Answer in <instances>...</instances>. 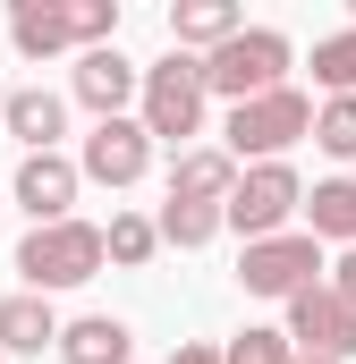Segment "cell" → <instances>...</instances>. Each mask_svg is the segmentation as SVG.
Segmentation results:
<instances>
[{
    "instance_id": "cell-1",
    "label": "cell",
    "mask_w": 356,
    "mask_h": 364,
    "mask_svg": "<svg viewBox=\"0 0 356 364\" xmlns=\"http://www.w3.org/2000/svg\"><path fill=\"white\" fill-rule=\"evenodd\" d=\"M195 77H204V102L221 93L229 110L255 102V93H280V85H288V34H280V26H238L221 51L195 60Z\"/></svg>"
},
{
    "instance_id": "cell-2",
    "label": "cell",
    "mask_w": 356,
    "mask_h": 364,
    "mask_svg": "<svg viewBox=\"0 0 356 364\" xmlns=\"http://www.w3.org/2000/svg\"><path fill=\"white\" fill-rule=\"evenodd\" d=\"M17 272H26V296L85 288V279L102 272V229H93V220H51V229H26Z\"/></svg>"
},
{
    "instance_id": "cell-3",
    "label": "cell",
    "mask_w": 356,
    "mask_h": 364,
    "mask_svg": "<svg viewBox=\"0 0 356 364\" xmlns=\"http://www.w3.org/2000/svg\"><path fill=\"white\" fill-rule=\"evenodd\" d=\"M305 127H314V102H305L297 85H280V93H255V102H238V110H229L221 153H229V161H280Z\"/></svg>"
},
{
    "instance_id": "cell-4",
    "label": "cell",
    "mask_w": 356,
    "mask_h": 364,
    "mask_svg": "<svg viewBox=\"0 0 356 364\" xmlns=\"http://www.w3.org/2000/svg\"><path fill=\"white\" fill-rule=\"evenodd\" d=\"M136 127L145 136H170V144H187V136H204V77H195V60L187 51H170V60H153L145 77H136Z\"/></svg>"
},
{
    "instance_id": "cell-5",
    "label": "cell",
    "mask_w": 356,
    "mask_h": 364,
    "mask_svg": "<svg viewBox=\"0 0 356 364\" xmlns=\"http://www.w3.org/2000/svg\"><path fill=\"white\" fill-rule=\"evenodd\" d=\"M297 203H305L297 170H288V161H255V170H238V186H229L221 229H238V237L255 246V237H280V229H288V212H297Z\"/></svg>"
},
{
    "instance_id": "cell-6",
    "label": "cell",
    "mask_w": 356,
    "mask_h": 364,
    "mask_svg": "<svg viewBox=\"0 0 356 364\" xmlns=\"http://www.w3.org/2000/svg\"><path fill=\"white\" fill-rule=\"evenodd\" d=\"M314 272H323V246H314L305 229L255 237V246L238 255V288H246V296H297V288H314Z\"/></svg>"
},
{
    "instance_id": "cell-7",
    "label": "cell",
    "mask_w": 356,
    "mask_h": 364,
    "mask_svg": "<svg viewBox=\"0 0 356 364\" xmlns=\"http://www.w3.org/2000/svg\"><path fill=\"white\" fill-rule=\"evenodd\" d=\"M280 339H288L297 356L348 364V356H356V314L331 296V288H323V279H314V288H297V296H288V331H280Z\"/></svg>"
},
{
    "instance_id": "cell-8",
    "label": "cell",
    "mask_w": 356,
    "mask_h": 364,
    "mask_svg": "<svg viewBox=\"0 0 356 364\" xmlns=\"http://www.w3.org/2000/svg\"><path fill=\"white\" fill-rule=\"evenodd\" d=\"M145 170H153V136H145L136 119H93L85 153H77V178H93V186H136Z\"/></svg>"
},
{
    "instance_id": "cell-9",
    "label": "cell",
    "mask_w": 356,
    "mask_h": 364,
    "mask_svg": "<svg viewBox=\"0 0 356 364\" xmlns=\"http://www.w3.org/2000/svg\"><path fill=\"white\" fill-rule=\"evenodd\" d=\"M136 60L119 51V43H102V51H77V77H68V93L85 102L93 119H127V102H136Z\"/></svg>"
},
{
    "instance_id": "cell-10",
    "label": "cell",
    "mask_w": 356,
    "mask_h": 364,
    "mask_svg": "<svg viewBox=\"0 0 356 364\" xmlns=\"http://www.w3.org/2000/svg\"><path fill=\"white\" fill-rule=\"evenodd\" d=\"M77 161L68 153H26L17 161V203L34 212V229H51V220H68V203H77Z\"/></svg>"
},
{
    "instance_id": "cell-11",
    "label": "cell",
    "mask_w": 356,
    "mask_h": 364,
    "mask_svg": "<svg viewBox=\"0 0 356 364\" xmlns=\"http://www.w3.org/2000/svg\"><path fill=\"white\" fill-rule=\"evenodd\" d=\"M0 127L26 144V153H60V127H68V102L51 85H26V93H9L0 102Z\"/></svg>"
},
{
    "instance_id": "cell-12",
    "label": "cell",
    "mask_w": 356,
    "mask_h": 364,
    "mask_svg": "<svg viewBox=\"0 0 356 364\" xmlns=\"http://www.w3.org/2000/svg\"><path fill=\"white\" fill-rule=\"evenodd\" d=\"M229 186H238V161L221 144H195V153H178V170H170V203H229Z\"/></svg>"
},
{
    "instance_id": "cell-13",
    "label": "cell",
    "mask_w": 356,
    "mask_h": 364,
    "mask_svg": "<svg viewBox=\"0 0 356 364\" xmlns=\"http://www.w3.org/2000/svg\"><path fill=\"white\" fill-rule=\"evenodd\" d=\"M43 348H60L51 296H0V356H43Z\"/></svg>"
},
{
    "instance_id": "cell-14",
    "label": "cell",
    "mask_w": 356,
    "mask_h": 364,
    "mask_svg": "<svg viewBox=\"0 0 356 364\" xmlns=\"http://www.w3.org/2000/svg\"><path fill=\"white\" fill-rule=\"evenodd\" d=\"M238 26H246L238 0H178V9H170V43L187 51V60H195V51H221Z\"/></svg>"
},
{
    "instance_id": "cell-15",
    "label": "cell",
    "mask_w": 356,
    "mask_h": 364,
    "mask_svg": "<svg viewBox=\"0 0 356 364\" xmlns=\"http://www.w3.org/2000/svg\"><path fill=\"white\" fill-rule=\"evenodd\" d=\"M9 43L26 60H60L68 51V0H17L9 9Z\"/></svg>"
},
{
    "instance_id": "cell-16",
    "label": "cell",
    "mask_w": 356,
    "mask_h": 364,
    "mask_svg": "<svg viewBox=\"0 0 356 364\" xmlns=\"http://www.w3.org/2000/svg\"><path fill=\"white\" fill-rule=\"evenodd\" d=\"M127 322L119 314H85V322H60V364H127Z\"/></svg>"
},
{
    "instance_id": "cell-17",
    "label": "cell",
    "mask_w": 356,
    "mask_h": 364,
    "mask_svg": "<svg viewBox=\"0 0 356 364\" xmlns=\"http://www.w3.org/2000/svg\"><path fill=\"white\" fill-rule=\"evenodd\" d=\"M297 212L314 220V229H305L314 246H323V237H340V246H356V178H323L314 195H305V203H297Z\"/></svg>"
},
{
    "instance_id": "cell-18",
    "label": "cell",
    "mask_w": 356,
    "mask_h": 364,
    "mask_svg": "<svg viewBox=\"0 0 356 364\" xmlns=\"http://www.w3.org/2000/svg\"><path fill=\"white\" fill-rule=\"evenodd\" d=\"M314 85L331 93V102H356V26L314 43Z\"/></svg>"
},
{
    "instance_id": "cell-19",
    "label": "cell",
    "mask_w": 356,
    "mask_h": 364,
    "mask_svg": "<svg viewBox=\"0 0 356 364\" xmlns=\"http://www.w3.org/2000/svg\"><path fill=\"white\" fill-rule=\"evenodd\" d=\"M153 237H162V246H212V237H221V203H162Z\"/></svg>"
},
{
    "instance_id": "cell-20",
    "label": "cell",
    "mask_w": 356,
    "mask_h": 364,
    "mask_svg": "<svg viewBox=\"0 0 356 364\" xmlns=\"http://www.w3.org/2000/svg\"><path fill=\"white\" fill-rule=\"evenodd\" d=\"M153 246H162V237H153V220H145V212H119V220L102 229V263H119V272L153 263Z\"/></svg>"
},
{
    "instance_id": "cell-21",
    "label": "cell",
    "mask_w": 356,
    "mask_h": 364,
    "mask_svg": "<svg viewBox=\"0 0 356 364\" xmlns=\"http://www.w3.org/2000/svg\"><path fill=\"white\" fill-rule=\"evenodd\" d=\"M68 43H77V51L119 43V0H68Z\"/></svg>"
},
{
    "instance_id": "cell-22",
    "label": "cell",
    "mask_w": 356,
    "mask_h": 364,
    "mask_svg": "<svg viewBox=\"0 0 356 364\" xmlns=\"http://www.w3.org/2000/svg\"><path fill=\"white\" fill-rule=\"evenodd\" d=\"M305 136H314V144H323L331 161H356V102H323Z\"/></svg>"
},
{
    "instance_id": "cell-23",
    "label": "cell",
    "mask_w": 356,
    "mask_h": 364,
    "mask_svg": "<svg viewBox=\"0 0 356 364\" xmlns=\"http://www.w3.org/2000/svg\"><path fill=\"white\" fill-rule=\"evenodd\" d=\"M221 364H288V339H280V331H238V339L221 348Z\"/></svg>"
},
{
    "instance_id": "cell-24",
    "label": "cell",
    "mask_w": 356,
    "mask_h": 364,
    "mask_svg": "<svg viewBox=\"0 0 356 364\" xmlns=\"http://www.w3.org/2000/svg\"><path fill=\"white\" fill-rule=\"evenodd\" d=\"M323 288H331V296H340V305L356 314V246L340 255V263H331V279H323Z\"/></svg>"
},
{
    "instance_id": "cell-25",
    "label": "cell",
    "mask_w": 356,
    "mask_h": 364,
    "mask_svg": "<svg viewBox=\"0 0 356 364\" xmlns=\"http://www.w3.org/2000/svg\"><path fill=\"white\" fill-rule=\"evenodd\" d=\"M162 364H221V348H195V339H187V348H170Z\"/></svg>"
},
{
    "instance_id": "cell-26",
    "label": "cell",
    "mask_w": 356,
    "mask_h": 364,
    "mask_svg": "<svg viewBox=\"0 0 356 364\" xmlns=\"http://www.w3.org/2000/svg\"><path fill=\"white\" fill-rule=\"evenodd\" d=\"M288 364H331V356H297V348H288Z\"/></svg>"
},
{
    "instance_id": "cell-27",
    "label": "cell",
    "mask_w": 356,
    "mask_h": 364,
    "mask_svg": "<svg viewBox=\"0 0 356 364\" xmlns=\"http://www.w3.org/2000/svg\"><path fill=\"white\" fill-rule=\"evenodd\" d=\"M0 102H9V85H0Z\"/></svg>"
},
{
    "instance_id": "cell-28",
    "label": "cell",
    "mask_w": 356,
    "mask_h": 364,
    "mask_svg": "<svg viewBox=\"0 0 356 364\" xmlns=\"http://www.w3.org/2000/svg\"><path fill=\"white\" fill-rule=\"evenodd\" d=\"M348 17H356V0H348Z\"/></svg>"
},
{
    "instance_id": "cell-29",
    "label": "cell",
    "mask_w": 356,
    "mask_h": 364,
    "mask_svg": "<svg viewBox=\"0 0 356 364\" xmlns=\"http://www.w3.org/2000/svg\"><path fill=\"white\" fill-rule=\"evenodd\" d=\"M0 364H9V356H0Z\"/></svg>"
}]
</instances>
